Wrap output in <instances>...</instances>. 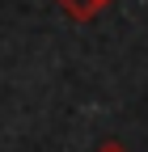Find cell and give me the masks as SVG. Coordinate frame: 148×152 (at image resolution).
Segmentation results:
<instances>
[{"instance_id": "1", "label": "cell", "mask_w": 148, "mask_h": 152, "mask_svg": "<svg viewBox=\"0 0 148 152\" xmlns=\"http://www.w3.org/2000/svg\"><path fill=\"white\" fill-rule=\"evenodd\" d=\"M72 21H93V17L106 9V4H114V0H55Z\"/></svg>"}, {"instance_id": "2", "label": "cell", "mask_w": 148, "mask_h": 152, "mask_svg": "<svg viewBox=\"0 0 148 152\" xmlns=\"http://www.w3.org/2000/svg\"><path fill=\"white\" fill-rule=\"evenodd\" d=\"M93 152H127V148H123V144H119V140H106V144H97V148H93Z\"/></svg>"}]
</instances>
